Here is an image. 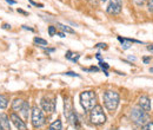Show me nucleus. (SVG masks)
I'll return each instance as SVG.
<instances>
[{
    "label": "nucleus",
    "instance_id": "3",
    "mask_svg": "<svg viewBox=\"0 0 153 130\" xmlns=\"http://www.w3.org/2000/svg\"><path fill=\"white\" fill-rule=\"evenodd\" d=\"M131 118L137 125L144 127L149 122H151V117L149 112L144 111L141 108H133L131 110Z\"/></svg>",
    "mask_w": 153,
    "mask_h": 130
},
{
    "label": "nucleus",
    "instance_id": "37",
    "mask_svg": "<svg viewBox=\"0 0 153 130\" xmlns=\"http://www.w3.org/2000/svg\"><path fill=\"white\" fill-rule=\"evenodd\" d=\"M147 50H150V51H153V44H152V45H149V46H147Z\"/></svg>",
    "mask_w": 153,
    "mask_h": 130
},
{
    "label": "nucleus",
    "instance_id": "17",
    "mask_svg": "<svg viewBox=\"0 0 153 130\" xmlns=\"http://www.w3.org/2000/svg\"><path fill=\"white\" fill-rule=\"evenodd\" d=\"M8 105V98L4 95H0V109H5Z\"/></svg>",
    "mask_w": 153,
    "mask_h": 130
},
{
    "label": "nucleus",
    "instance_id": "19",
    "mask_svg": "<svg viewBox=\"0 0 153 130\" xmlns=\"http://www.w3.org/2000/svg\"><path fill=\"white\" fill-rule=\"evenodd\" d=\"M34 43H36V44H38V45H40V46H46V45H48V43H47L45 39L39 38V37L34 38Z\"/></svg>",
    "mask_w": 153,
    "mask_h": 130
},
{
    "label": "nucleus",
    "instance_id": "7",
    "mask_svg": "<svg viewBox=\"0 0 153 130\" xmlns=\"http://www.w3.org/2000/svg\"><path fill=\"white\" fill-rule=\"evenodd\" d=\"M76 111L73 109V103H72V98L70 96H66L64 99V115L65 117L68 119L72 115H74Z\"/></svg>",
    "mask_w": 153,
    "mask_h": 130
},
{
    "label": "nucleus",
    "instance_id": "13",
    "mask_svg": "<svg viewBox=\"0 0 153 130\" xmlns=\"http://www.w3.org/2000/svg\"><path fill=\"white\" fill-rule=\"evenodd\" d=\"M118 40L121 41V47H123L124 50L130 49V47L132 46V43L137 41V40H132V39H127V38H121V37H118ZM137 43H139V41H137Z\"/></svg>",
    "mask_w": 153,
    "mask_h": 130
},
{
    "label": "nucleus",
    "instance_id": "39",
    "mask_svg": "<svg viewBox=\"0 0 153 130\" xmlns=\"http://www.w3.org/2000/svg\"><path fill=\"white\" fill-rule=\"evenodd\" d=\"M150 72H153V68H151V69H150Z\"/></svg>",
    "mask_w": 153,
    "mask_h": 130
},
{
    "label": "nucleus",
    "instance_id": "33",
    "mask_svg": "<svg viewBox=\"0 0 153 130\" xmlns=\"http://www.w3.org/2000/svg\"><path fill=\"white\" fill-rule=\"evenodd\" d=\"M22 29H24V30H28V31H32V32H33V29H31V27H27V26H22Z\"/></svg>",
    "mask_w": 153,
    "mask_h": 130
},
{
    "label": "nucleus",
    "instance_id": "32",
    "mask_svg": "<svg viewBox=\"0 0 153 130\" xmlns=\"http://www.w3.org/2000/svg\"><path fill=\"white\" fill-rule=\"evenodd\" d=\"M58 36H59V37H61V38L66 37V35H65L64 32H58Z\"/></svg>",
    "mask_w": 153,
    "mask_h": 130
},
{
    "label": "nucleus",
    "instance_id": "4",
    "mask_svg": "<svg viewBox=\"0 0 153 130\" xmlns=\"http://www.w3.org/2000/svg\"><path fill=\"white\" fill-rule=\"evenodd\" d=\"M90 121L94 124V125H101L106 123V115L102 110L101 105H96L90 113Z\"/></svg>",
    "mask_w": 153,
    "mask_h": 130
},
{
    "label": "nucleus",
    "instance_id": "35",
    "mask_svg": "<svg viewBox=\"0 0 153 130\" xmlns=\"http://www.w3.org/2000/svg\"><path fill=\"white\" fill-rule=\"evenodd\" d=\"M54 49H46V52H54Z\"/></svg>",
    "mask_w": 153,
    "mask_h": 130
},
{
    "label": "nucleus",
    "instance_id": "10",
    "mask_svg": "<svg viewBox=\"0 0 153 130\" xmlns=\"http://www.w3.org/2000/svg\"><path fill=\"white\" fill-rule=\"evenodd\" d=\"M139 108H141L144 111H151V101L147 96H141L139 98Z\"/></svg>",
    "mask_w": 153,
    "mask_h": 130
},
{
    "label": "nucleus",
    "instance_id": "22",
    "mask_svg": "<svg viewBox=\"0 0 153 130\" xmlns=\"http://www.w3.org/2000/svg\"><path fill=\"white\" fill-rule=\"evenodd\" d=\"M141 130H153V122H149L147 124H145Z\"/></svg>",
    "mask_w": 153,
    "mask_h": 130
},
{
    "label": "nucleus",
    "instance_id": "29",
    "mask_svg": "<svg viewBox=\"0 0 153 130\" xmlns=\"http://www.w3.org/2000/svg\"><path fill=\"white\" fill-rule=\"evenodd\" d=\"M143 60H144V63H145V64H147V63L151 60V57H144V58H143Z\"/></svg>",
    "mask_w": 153,
    "mask_h": 130
},
{
    "label": "nucleus",
    "instance_id": "40",
    "mask_svg": "<svg viewBox=\"0 0 153 130\" xmlns=\"http://www.w3.org/2000/svg\"><path fill=\"white\" fill-rule=\"evenodd\" d=\"M101 1H102V2H105V1H107V0H101Z\"/></svg>",
    "mask_w": 153,
    "mask_h": 130
},
{
    "label": "nucleus",
    "instance_id": "24",
    "mask_svg": "<svg viewBox=\"0 0 153 130\" xmlns=\"http://www.w3.org/2000/svg\"><path fill=\"white\" fill-rule=\"evenodd\" d=\"M147 7H149V11L153 13V0H147Z\"/></svg>",
    "mask_w": 153,
    "mask_h": 130
},
{
    "label": "nucleus",
    "instance_id": "28",
    "mask_svg": "<svg viewBox=\"0 0 153 130\" xmlns=\"http://www.w3.org/2000/svg\"><path fill=\"white\" fill-rule=\"evenodd\" d=\"M92 6H98V2H97V0H87Z\"/></svg>",
    "mask_w": 153,
    "mask_h": 130
},
{
    "label": "nucleus",
    "instance_id": "25",
    "mask_svg": "<svg viewBox=\"0 0 153 130\" xmlns=\"http://www.w3.org/2000/svg\"><path fill=\"white\" fill-rule=\"evenodd\" d=\"M96 47H99V49H104V50H106L107 49V45L105 44V43H99V44H97Z\"/></svg>",
    "mask_w": 153,
    "mask_h": 130
},
{
    "label": "nucleus",
    "instance_id": "14",
    "mask_svg": "<svg viewBox=\"0 0 153 130\" xmlns=\"http://www.w3.org/2000/svg\"><path fill=\"white\" fill-rule=\"evenodd\" d=\"M22 104H24V101L21 98H16L13 101V103H12V110L14 112H19L21 107H22Z\"/></svg>",
    "mask_w": 153,
    "mask_h": 130
},
{
    "label": "nucleus",
    "instance_id": "31",
    "mask_svg": "<svg viewBox=\"0 0 153 130\" xmlns=\"http://www.w3.org/2000/svg\"><path fill=\"white\" fill-rule=\"evenodd\" d=\"M88 71H99V69H98L97 66H91V68L88 69Z\"/></svg>",
    "mask_w": 153,
    "mask_h": 130
},
{
    "label": "nucleus",
    "instance_id": "6",
    "mask_svg": "<svg viewBox=\"0 0 153 130\" xmlns=\"http://www.w3.org/2000/svg\"><path fill=\"white\" fill-rule=\"evenodd\" d=\"M40 104H41L42 110L47 113H53L56 111V101L51 97H47V96L42 97Z\"/></svg>",
    "mask_w": 153,
    "mask_h": 130
},
{
    "label": "nucleus",
    "instance_id": "38",
    "mask_svg": "<svg viewBox=\"0 0 153 130\" xmlns=\"http://www.w3.org/2000/svg\"><path fill=\"white\" fill-rule=\"evenodd\" d=\"M108 130H119L118 128H111V129H108Z\"/></svg>",
    "mask_w": 153,
    "mask_h": 130
},
{
    "label": "nucleus",
    "instance_id": "18",
    "mask_svg": "<svg viewBox=\"0 0 153 130\" xmlns=\"http://www.w3.org/2000/svg\"><path fill=\"white\" fill-rule=\"evenodd\" d=\"M57 26L60 29V30H62L64 32H67V33H74V30H72L71 27H68V26H66V25H62V24H60V23H57Z\"/></svg>",
    "mask_w": 153,
    "mask_h": 130
},
{
    "label": "nucleus",
    "instance_id": "27",
    "mask_svg": "<svg viewBox=\"0 0 153 130\" xmlns=\"http://www.w3.org/2000/svg\"><path fill=\"white\" fill-rule=\"evenodd\" d=\"M32 5H34V6H38V7H42V4H38V2H36V1H33V0H28Z\"/></svg>",
    "mask_w": 153,
    "mask_h": 130
},
{
    "label": "nucleus",
    "instance_id": "23",
    "mask_svg": "<svg viewBox=\"0 0 153 130\" xmlns=\"http://www.w3.org/2000/svg\"><path fill=\"white\" fill-rule=\"evenodd\" d=\"M99 65H100V68H101V69H102V70H105V72H107V71H106V70H107V69H108V68H110V66H108V64H107V63H105V62H100V63H99Z\"/></svg>",
    "mask_w": 153,
    "mask_h": 130
},
{
    "label": "nucleus",
    "instance_id": "9",
    "mask_svg": "<svg viewBox=\"0 0 153 130\" xmlns=\"http://www.w3.org/2000/svg\"><path fill=\"white\" fill-rule=\"evenodd\" d=\"M10 119L12 121V123L16 125V128H17L18 130H27L26 123L20 118L19 115H17L16 112H13V113L10 115Z\"/></svg>",
    "mask_w": 153,
    "mask_h": 130
},
{
    "label": "nucleus",
    "instance_id": "20",
    "mask_svg": "<svg viewBox=\"0 0 153 130\" xmlns=\"http://www.w3.org/2000/svg\"><path fill=\"white\" fill-rule=\"evenodd\" d=\"M48 33H50V36H51V37L56 36V33H57L56 27H54V26H48Z\"/></svg>",
    "mask_w": 153,
    "mask_h": 130
},
{
    "label": "nucleus",
    "instance_id": "12",
    "mask_svg": "<svg viewBox=\"0 0 153 130\" xmlns=\"http://www.w3.org/2000/svg\"><path fill=\"white\" fill-rule=\"evenodd\" d=\"M20 115L22 116V118L24 119H28V113H30V103L28 102H26V101H24V104H22V107H21V109H20Z\"/></svg>",
    "mask_w": 153,
    "mask_h": 130
},
{
    "label": "nucleus",
    "instance_id": "26",
    "mask_svg": "<svg viewBox=\"0 0 153 130\" xmlns=\"http://www.w3.org/2000/svg\"><path fill=\"white\" fill-rule=\"evenodd\" d=\"M66 76H71V77H80L78 74H74V72H72V71H67V72H65Z\"/></svg>",
    "mask_w": 153,
    "mask_h": 130
},
{
    "label": "nucleus",
    "instance_id": "21",
    "mask_svg": "<svg viewBox=\"0 0 153 130\" xmlns=\"http://www.w3.org/2000/svg\"><path fill=\"white\" fill-rule=\"evenodd\" d=\"M133 1V4L135 6H138V7H141L145 2H146V0H132Z\"/></svg>",
    "mask_w": 153,
    "mask_h": 130
},
{
    "label": "nucleus",
    "instance_id": "11",
    "mask_svg": "<svg viewBox=\"0 0 153 130\" xmlns=\"http://www.w3.org/2000/svg\"><path fill=\"white\" fill-rule=\"evenodd\" d=\"M0 130H11L10 118L5 113H0Z\"/></svg>",
    "mask_w": 153,
    "mask_h": 130
},
{
    "label": "nucleus",
    "instance_id": "30",
    "mask_svg": "<svg viewBox=\"0 0 153 130\" xmlns=\"http://www.w3.org/2000/svg\"><path fill=\"white\" fill-rule=\"evenodd\" d=\"M2 29H5V30H10V29H11V25H8V24H4V25H2Z\"/></svg>",
    "mask_w": 153,
    "mask_h": 130
},
{
    "label": "nucleus",
    "instance_id": "8",
    "mask_svg": "<svg viewBox=\"0 0 153 130\" xmlns=\"http://www.w3.org/2000/svg\"><path fill=\"white\" fill-rule=\"evenodd\" d=\"M123 10V1L121 0H110L107 6V12L110 14H119Z\"/></svg>",
    "mask_w": 153,
    "mask_h": 130
},
{
    "label": "nucleus",
    "instance_id": "15",
    "mask_svg": "<svg viewBox=\"0 0 153 130\" xmlns=\"http://www.w3.org/2000/svg\"><path fill=\"white\" fill-rule=\"evenodd\" d=\"M62 129V123H61V119L58 118L56 119L51 125H50V130H61Z\"/></svg>",
    "mask_w": 153,
    "mask_h": 130
},
{
    "label": "nucleus",
    "instance_id": "1",
    "mask_svg": "<svg viewBox=\"0 0 153 130\" xmlns=\"http://www.w3.org/2000/svg\"><path fill=\"white\" fill-rule=\"evenodd\" d=\"M79 98H80V104L85 111H91L97 105V95L92 90L82 91L80 93Z\"/></svg>",
    "mask_w": 153,
    "mask_h": 130
},
{
    "label": "nucleus",
    "instance_id": "16",
    "mask_svg": "<svg viewBox=\"0 0 153 130\" xmlns=\"http://www.w3.org/2000/svg\"><path fill=\"white\" fill-rule=\"evenodd\" d=\"M65 57H66L67 59L72 60V62H78V59L80 58V55H79V53H74V52H72V51H67Z\"/></svg>",
    "mask_w": 153,
    "mask_h": 130
},
{
    "label": "nucleus",
    "instance_id": "36",
    "mask_svg": "<svg viewBox=\"0 0 153 130\" xmlns=\"http://www.w3.org/2000/svg\"><path fill=\"white\" fill-rule=\"evenodd\" d=\"M18 12H19V13H22V14H27V12H25V11H22V10H20V8H18Z\"/></svg>",
    "mask_w": 153,
    "mask_h": 130
},
{
    "label": "nucleus",
    "instance_id": "5",
    "mask_svg": "<svg viewBox=\"0 0 153 130\" xmlns=\"http://www.w3.org/2000/svg\"><path fill=\"white\" fill-rule=\"evenodd\" d=\"M31 119H32V124L36 129H39L41 127L45 125L46 123V118H45V115L44 112L39 109L38 107H34L32 109V116H31Z\"/></svg>",
    "mask_w": 153,
    "mask_h": 130
},
{
    "label": "nucleus",
    "instance_id": "34",
    "mask_svg": "<svg viewBox=\"0 0 153 130\" xmlns=\"http://www.w3.org/2000/svg\"><path fill=\"white\" fill-rule=\"evenodd\" d=\"M6 1H7L8 4H11V5H14V4H16V1H14V0H6Z\"/></svg>",
    "mask_w": 153,
    "mask_h": 130
},
{
    "label": "nucleus",
    "instance_id": "2",
    "mask_svg": "<svg viewBox=\"0 0 153 130\" xmlns=\"http://www.w3.org/2000/svg\"><path fill=\"white\" fill-rule=\"evenodd\" d=\"M102 101H104V105L105 108L110 112H114L119 105V101H120V96L117 91H106L102 96Z\"/></svg>",
    "mask_w": 153,
    "mask_h": 130
}]
</instances>
